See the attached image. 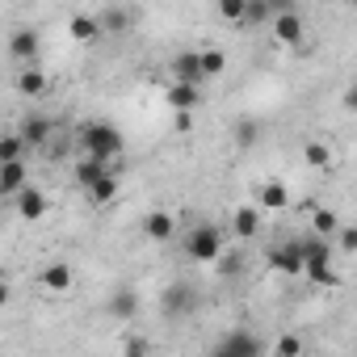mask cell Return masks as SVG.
<instances>
[{
	"label": "cell",
	"instance_id": "6da1fadb",
	"mask_svg": "<svg viewBox=\"0 0 357 357\" xmlns=\"http://www.w3.org/2000/svg\"><path fill=\"white\" fill-rule=\"evenodd\" d=\"M80 147H84V160H101V164H114L126 155V139L114 122H84L80 126Z\"/></svg>",
	"mask_w": 357,
	"mask_h": 357
},
{
	"label": "cell",
	"instance_id": "7a4b0ae2",
	"mask_svg": "<svg viewBox=\"0 0 357 357\" xmlns=\"http://www.w3.org/2000/svg\"><path fill=\"white\" fill-rule=\"evenodd\" d=\"M227 252V231L215 223H202L185 236V257L194 265H219V257Z\"/></svg>",
	"mask_w": 357,
	"mask_h": 357
},
{
	"label": "cell",
	"instance_id": "3957f363",
	"mask_svg": "<svg viewBox=\"0 0 357 357\" xmlns=\"http://www.w3.org/2000/svg\"><path fill=\"white\" fill-rule=\"evenodd\" d=\"M303 244V278H311L315 286H336L340 282V273L332 269V248H328V240H298Z\"/></svg>",
	"mask_w": 357,
	"mask_h": 357
},
{
	"label": "cell",
	"instance_id": "277c9868",
	"mask_svg": "<svg viewBox=\"0 0 357 357\" xmlns=\"http://www.w3.org/2000/svg\"><path fill=\"white\" fill-rule=\"evenodd\" d=\"M211 357H265V344H261V336L252 328H231V332H223L215 340Z\"/></svg>",
	"mask_w": 357,
	"mask_h": 357
},
{
	"label": "cell",
	"instance_id": "5b68a950",
	"mask_svg": "<svg viewBox=\"0 0 357 357\" xmlns=\"http://www.w3.org/2000/svg\"><path fill=\"white\" fill-rule=\"evenodd\" d=\"M194 298H198V294H194L190 282H172V286L160 294V311H164L168 319H181V315L194 311Z\"/></svg>",
	"mask_w": 357,
	"mask_h": 357
},
{
	"label": "cell",
	"instance_id": "8992f818",
	"mask_svg": "<svg viewBox=\"0 0 357 357\" xmlns=\"http://www.w3.org/2000/svg\"><path fill=\"white\" fill-rule=\"evenodd\" d=\"M13 206H17L22 223H43V219H47V211H51V198H47L38 185H26V190L13 198Z\"/></svg>",
	"mask_w": 357,
	"mask_h": 357
},
{
	"label": "cell",
	"instance_id": "52a82bcc",
	"mask_svg": "<svg viewBox=\"0 0 357 357\" xmlns=\"http://www.w3.org/2000/svg\"><path fill=\"white\" fill-rule=\"evenodd\" d=\"M257 211H286L290 206V185L278 181V176H269V181L257 185V198H252Z\"/></svg>",
	"mask_w": 357,
	"mask_h": 357
},
{
	"label": "cell",
	"instance_id": "ba28073f",
	"mask_svg": "<svg viewBox=\"0 0 357 357\" xmlns=\"http://www.w3.org/2000/svg\"><path fill=\"white\" fill-rule=\"evenodd\" d=\"M269 265H273L278 273L303 278V244H298V240H286V244H278V248L269 252Z\"/></svg>",
	"mask_w": 357,
	"mask_h": 357
},
{
	"label": "cell",
	"instance_id": "9c48e42d",
	"mask_svg": "<svg viewBox=\"0 0 357 357\" xmlns=\"http://www.w3.org/2000/svg\"><path fill=\"white\" fill-rule=\"evenodd\" d=\"M38 282H43V290H47V294H68V290L76 286V273H72V265H68V261H51V265H43Z\"/></svg>",
	"mask_w": 357,
	"mask_h": 357
},
{
	"label": "cell",
	"instance_id": "30bf717a",
	"mask_svg": "<svg viewBox=\"0 0 357 357\" xmlns=\"http://www.w3.org/2000/svg\"><path fill=\"white\" fill-rule=\"evenodd\" d=\"M273 38H278L282 47H298V43H303V17H298L294 9H278V13H273Z\"/></svg>",
	"mask_w": 357,
	"mask_h": 357
},
{
	"label": "cell",
	"instance_id": "8fae6325",
	"mask_svg": "<svg viewBox=\"0 0 357 357\" xmlns=\"http://www.w3.org/2000/svg\"><path fill=\"white\" fill-rule=\"evenodd\" d=\"M51 135H55V122H51L47 114H30V118L17 126V139H22L26 147H43Z\"/></svg>",
	"mask_w": 357,
	"mask_h": 357
},
{
	"label": "cell",
	"instance_id": "7c38bea8",
	"mask_svg": "<svg viewBox=\"0 0 357 357\" xmlns=\"http://www.w3.org/2000/svg\"><path fill=\"white\" fill-rule=\"evenodd\" d=\"M26 185H30V168H26V160H17V164H0V198H17Z\"/></svg>",
	"mask_w": 357,
	"mask_h": 357
},
{
	"label": "cell",
	"instance_id": "4fadbf2b",
	"mask_svg": "<svg viewBox=\"0 0 357 357\" xmlns=\"http://www.w3.org/2000/svg\"><path fill=\"white\" fill-rule=\"evenodd\" d=\"M164 101H168L172 114H194L198 101H202V89H198V84H168Z\"/></svg>",
	"mask_w": 357,
	"mask_h": 357
},
{
	"label": "cell",
	"instance_id": "5bb4252c",
	"mask_svg": "<svg viewBox=\"0 0 357 357\" xmlns=\"http://www.w3.org/2000/svg\"><path fill=\"white\" fill-rule=\"evenodd\" d=\"M9 55H13L22 68H34V59H38V34H34V30H17V34L9 38Z\"/></svg>",
	"mask_w": 357,
	"mask_h": 357
},
{
	"label": "cell",
	"instance_id": "9a60e30c",
	"mask_svg": "<svg viewBox=\"0 0 357 357\" xmlns=\"http://www.w3.org/2000/svg\"><path fill=\"white\" fill-rule=\"evenodd\" d=\"M257 231H261V211H257L252 202L236 206V215H231V236H236V240H252Z\"/></svg>",
	"mask_w": 357,
	"mask_h": 357
},
{
	"label": "cell",
	"instance_id": "2e32d148",
	"mask_svg": "<svg viewBox=\"0 0 357 357\" xmlns=\"http://www.w3.org/2000/svg\"><path fill=\"white\" fill-rule=\"evenodd\" d=\"M172 84H202V68H198V51H181L172 59Z\"/></svg>",
	"mask_w": 357,
	"mask_h": 357
},
{
	"label": "cell",
	"instance_id": "e0dca14e",
	"mask_svg": "<svg viewBox=\"0 0 357 357\" xmlns=\"http://www.w3.org/2000/svg\"><path fill=\"white\" fill-rule=\"evenodd\" d=\"M13 89H17L22 97H43V93L51 89V80H47V72H43V68H17Z\"/></svg>",
	"mask_w": 357,
	"mask_h": 357
},
{
	"label": "cell",
	"instance_id": "ac0fdd59",
	"mask_svg": "<svg viewBox=\"0 0 357 357\" xmlns=\"http://www.w3.org/2000/svg\"><path fill=\"white\" fill-rule=\"evenodd\" d=\"M143 231H147V240H155V244H168V240L176 236V219H172L168 211H151V215L143 219Z\"/></svg>",
	"mask_w": 357,
	"mask_h": 357
},
{
	"label": "cell",
	"instance_id": "d6986e66",
	"mask_svg": "<svg viewBox=\"0 0 357 357\" xmlns=\"http://www.w3.org/2000/svg\"><path fill=\"white\" fill-rule=\"evenodd\" d=\"M68 34H72V43H97L101 38L97 13H72L68 17Z\"/></svg>",
	"mask_w": 357,
	"mask_h": 357
},
{
	"label": "cell",
	"instance_id": "ffe728a7",
	"mask_svg": "<svg viewBox=\"0 0 357 357\" xmlns=\"http://www.w3.org/2000/svg\"><path fill=\"white\" fill-rule=\"evenodd\" d=\"M340 231V219H336V211H328V206H315L311 211V236L315 240H328V236H336Z\"/></svg>",
	"mask_w": 357,
	"mask_h": 357
},
{
	"label": "cell",
	"instance_id": "44dd1931",
	"mask_svg": "<svg viewBox=\"0 0 357 357\" xmlns=\"http://www.w3.org/2000/svg\"><path fill=\"white\" fill-rule=\"evenodd\" d=\"M118 194H122V181H118V176H109V172L101 176L97 185H89V202H93V206H109Z\"/></svg>",
	"mask_w": 357,
	"mask_h": 357
},
{
	"label": "cell",
	"instance_id": "7402d4cb",
	"mask_svg": "<svg viewBox=\"0 0 357 357\" xmlns=\"http://www.w3.org/2000/svg\"><path fill=\"white\" fill-rule=\"evenodd\" d=\"M198 68H202V80H215V76H223V68H227V51H219V47H206V51H198Z\"/></svg>",
	"mask_w": 357,
	"mask_h": 357
},
{
	"label": "cell",
	"instance_id": "603a6c76",
	"mask_svg": "<svg viewBox=\"0 0 357 357\" xmlns=\"http://www.w3.org/2000/svg\"><path fill=\"white\" fill-rule=\"evenodd\" d=\"M303 160H307V168H332V147L324 143V139H311L307 147H303Z\"/></svg>",
	"mask_w": 357,
	"mask_h": 357
},
{
	"label": "cell",
	"instance_id": "cb8c5ba5",
	"mask_svg": "<svg viewBox=\"0 0 357 357\" xmlns=\"http://www.w3.org/2000/svg\"><path fill=\"white\" fill-rule=\"evenodd\" d=\"M135 311H139V294L135 290H118L109 298V315L114 319H135Z\"/></svg>",
	"mask_w": 357,
	"mask_h": 357
},
{
	"label": "cell",
	"instance_id": "d4e9b609",
	"mask_svg": "<svg viewBox=\"0 0 357 357\" xmlns=\"http://www.w3.org/2000/svg\"><path fill=\"white\" fill-rule=\"evenodd\" d=\"M97 26H101V34H118V30L130 26V13L126 9H101L97 13Z\"/></svg>",
	"mask_w": 357,
	"mask_h": 357
},
{
	"label": "cell",
	"instance_id": "484cf974",
	"mask_svg": "<svg viewBox=\"0 0 357 357\" xmlns=\"http://www.w3.org/2000/svg\"><path fill=\"white\" fill-rule=\"evenodd\" d=\"M109 168L101 164V160H80V168H76V181H80V190H89V185H97L101 176H105Z\"/></svg>",
	"mask_w": 357,
	"mask_h": 357
},
{
	"label": "cell",
	"instance_id": "4316f807",
	"mask_svg": "<svg viewBox=\"0 0 357 357\" xmlns=\"http://www.w3.org/2000/svg\"><path fill=\"white\" fill-rule=\"evenodd\" d=\"M26 160V143L17 135H0V164H17Z\"/></svg>",
	"mask_w": 357,
	"mask_h": 357
},
{
	"label": "cell",
	"instance_id": "83f0119b",
	"mask_svg": "<svg viewBox=\"0 0 357 357\" xmlns=\"http://www.w3.org/2000/svg\"><path fill=\"white\" fill-rule=\"evenodd\" d=\"M273 357H303V336H294V332L278 336V344H273Z\"/></svg>",
	"mask_w": 357,
	"mask_h": 357
},
{
	"label": "cell",
	"instance_id": "f1b7e54d",
	"mask_svg": "<svg viewBox=\"0 0 357 357\" xmlns=\"http://www.w3.org/2000/svg\"><path fill=\"white\" fill-rule=\"evenodd\" d=\"M122 357H151V340L147 336H122Z\"/></svg>",
	"mask_w": 357,
	"mask_h": 357
},
{
	"label": "cell",
	"instance_id": "f546056e",
	"mask_svg": "<svg viewBox=\"0 0 357 357\" xmlns=\"http://www.w3.org/2000/svg\"><path fill=\"white\" fill-rule=\"evenodd\" d=\"M269 13H278V9L273 5H261V0H244V17L248 22H265Z\"/></svg>",
	"mask_w": 357,
	"mask_h": 357
},
{
	"label": "cell",
	"instance_id": "4dcf8cb0",
	"mask_svg": "<svg viewBox=\"0 0 357 357\" xmlns=\"http://www.w3.org/2000/svg\"><path fill=\"white\" fill-rule=\"evenodd\" d=\"M219 17H223V22H244V0H223V5H219Z\"/></svg>",
	"mask_w": 357,
	"mask_h": 357
},
{
	"label": "cell",
	"instance_id": "1f68e13d",
	"mask_svg": "<svg viewBox=\"0 0 357 357\" xmlns=\"http://www.w3.org/2000/svg\"><path fill=\"white\" fill-rule=\"evenodd\" d=\"M336 236H340V252H357V231L353 227H340Z\"/></svg>",
	"mask_w": 357,
	"mask_h": 357
},
{
	"label": "cell",
	"instance_id": "d6a6232c",
	"mask_svg": "<svg viewBox=\"0 0 357 357\" xmlns=\"http://www.w3.org/2000/svg\"><path fill=\"white\" fill-rule=\"evenodd\" d=\"M172 130L176 135H194V114H176L172 118Z\"/></svg>",
	"mask_w": 357,
	"mask_h": 357
},
{
	"label": "cell",
	"instance_id": "836d02e7",
	"mask_svg": "<svg viewBox=\"0 0 357 357\" xmlns=\"http://www.w3.org/2000/svg\"><path fill=\"white\" fill-rule=\"evenodd\" d=\"M252 135H257V122L244 118V122H240V143H252Z\"/></svg>",
	"mask_w": 357,
	"mask_h": 357
},
{
	"label": "cell",
	"instance_id": "e575fe53",
	"mask_svg": "<svg viewBox=\"0 0 357 357\" xmlns=\"http://www.w3.org/2000/svg\"><path fill=\"white\" fill-rule=\"evenodd\" d=\"M9 298H13V286H9L5 278H0V311H5V307H9Z\"/></svg>",
	"mask_w": 357,
	"mask_h": 357
},
{
	"label": "cell",
	"instance_id": "d590c367",
	"mask_svg": "<svg viewBox=\"0 0 357 357\" xmlns=\"http://www.w3.org/2000/svg\"><path fill=\"white\" fill-rule=\"evenodd\" d=\"M0 135H5V130H0Z\"/></svg>",
	"mask_w": 357,
	"mask_h": 357
}]
</instances>
